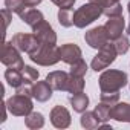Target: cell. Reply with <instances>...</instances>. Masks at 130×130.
Instances as JSON below:
<instances>
[{
    "mask_svg": "<svg viewBox=\"0 0 130 130\" xmlns=\"http://www.w3.org/2000/svg\"><path fill=\"white\" fill-rule=\"evenodd\" d=\"M128 78L127 74L118 69H109L106 72L101 74L98 84L101 92H119L125 84H127Z\"/></svg>",
    "mask_w": 130,
    "mask_h": 130,
    "instance_id": "cell-1",
    "label": "cell"
},
{
    "mask_svg": "<svg viewBox=\"0 0 130 130\" xmlns=\"http://www.w3.org/2000/svg\"><path fill=\"white\" fill-rule=\"evenodd\" d=\"M103 15V8L96 3H86L74 12V25L77 28H86Z\"/></svg>",
    "mask_w": 130,
    "mask_h": 130,
    "instance_id": "cell-2",
    "label": "cell"
},
{
    "mask_svg": "<svg viewBox=\"0 0 130 130\" xmlns=\"http://www.w3.org/2000/svg\"><path fill=\"white\" fill-rule=\"evenodd\" d=\"M29 58L40 66H54L61 60L60 47H57L55 44H40L38 49L29 55Z\"/></svg>",
    "mask_w": 130,
    "mask_h": 130,
    "instance_id": "cell-3",
    "label": "cell"
},
{
    "mask_svg": "<svg viewBox=\"0 0 130 130\" xmlns=\"http://www.w3.org/2000/svg\"><path fill=\"white\" fill-rule=\"evenodd\" d=\"M32 109H34V104L31 96L28 95L15 93L6 100V110L14 116H28L32 112Z\"/></svg>",
    "mask_w": 130,
    "mask_h": 130,
    "instance_id": "cell-4",
    "label": "cell"
},
{
    "mask_svg": "<svg viewBox=\"0 0 130 130\" xmlns=\"http://www.w3.org/2000/svg\"><path fill=\"white\" fill-rule=\"evenodd\" d=\"M116 55H118V52L115 49V44L109 41L106 46H103L101 49H98V54L93 57L90 66H92V69L95 72H100V71H103V69H106V68L110 66V64L116 60Z\"/></svg>",
    "mask_w": 130,
    "mask_h": 130,
    "instance_id": "cell-5",
    "label": "cell"
},
{
    "mask_svg": "<svg viewBox=\"0 0 130 130\" xmlns=\"http://www.w3.org/2000/svg\"><path fill=\"white\" fill-rule=\"evenodd\" d=\"M0 61H2L5 66L12 68V69L22 71V69L25 68V63H23V58H22V55H20V51H19L11 41H5V43H3Z\"/></svg>",
    "mask_w": 130,
    "mask_h": 130,
    "instance_id": "cell-6",
    "label": "cell"
},
{
    "mask_svg": "<svg viewBox=\"0 0 130 130\" xmlns=\"http://www.w3.org/2000/svg\"><path fill=\"white\" fill-rule=\"evenodd\" d=\"M11 43L20 51V52H26L28 55H31L32 52H35L38 49V46L41 44L38 41V38L32 34H25V32H19L11 38Z\"/></svg>",
    "mask_w": 130,
    "mask_h": 130,
    "instance_id": "cell-7",
    "label": "cell"
},
{
    "mask_svg": "<svg viewBox=\"0 0 130 130\" xmlns=\"http://www.w3.org/2000/svg\"><path fill=\"white\" fill-rule=\"evenodd\" d=\"M84 40L93 49H101L103 46H106L110 41L109 34L106 31V26H96V28L89 29L84 35Z\"/></svg>",
    "mask_w": 130,
    "mask_h": 130,
    "instance_id": "cell-8",
    "label": "cell"
},
{
    "mask_svg": "<svg viewBox=\"0 0 130 130\" xmlns=\"http://www.w3.org/2000/svg\"><path fill=\"white\" fill-rule=\"evenodd\" d=\"M32 32H34V35L38 38V41L41 44H57V34H55L54 28L46 20H43L41 23L34 26Z\"/></svg>",
    "mask_w": 130,
    "mask_h": 130,
    "instance_id": "cell-9",
    "label": "cell"
},
{
    "mask_svg": "<svg viewBox=\"0 0 130 130\" xmlns=\"http://www.w3.org/2000/svg\"><path fill=\"white\" fill-rule=\"evenodd\" d=\"M71 113L66 107L55 106L51 110V122L55 128H68L71 125Z\"/></svg>",
    "mask_w": 130,
    "mask_h": 130,
    "instance_id": "cell-10",
    "label": "cell"
},
{
    "mask_svg": "<svg viewBox=\"0 0 130 130\" xmlns=\"http://www.w3.org/2000/svg\"><path fill=\"white\" fill-rule=\"evenodd\" d=\"M60 58L66 64H74V63H77L78 60L83 58V52L77 44L66 43V44H63L60 47Z\"/></svg>",
    "mask_w": 130,
    "mask_h": 130,
    "instance_id": "cell-11",
    "label": "cell"
},
{
    "mask_svg": "<svg viewBox=\"0 0 130 130\" xmlns=\"http://www.w3.org/2000/svg\"><path fill=\"white\" fill-rule=\"evenodd\" d=\"M106 31L109 34V38L113 41L116 38H119L124 32L125 28V20L122 15H116V17H109V20L106 22Z\"/></svg>",
    "mask_w": 130,
    "mask_h": 130,
    "instance_id": "cell-12",
    "label": "cell"
},
{
    "mask_svg": "<svg viewBox=\"0 0 130 130\" xmlns=\"http://www.w3.org/2000/svg\"><path fill=\"white\" fill-rule=\"evenodd\" d=\"M69 75L64 71H54L49 72L46 77V81L51 84L54 90H68V83H69Z\"/></svg>",
    "mask_w": 130,
    "mask_h": 130,
    "instance_id": "cell-13",
    "label": "cell"
},
{
    "mask_svg": "<svg viewBox=\"0 0 130 130\" xmlns=\"http://www.w3.org/2000/svg\"><path fill=\"white\" fill-rule=\"evenodd\" d=\"M52 87L51 84L44 80V81H35L32 84V98H35L38 103H46L51 100L52 96Z\"/></svg>",
    "mask_w": 130,
    "mask_h": 130,
    "instance_id": "cell-14",
    "label": "cell"
},
{
    "mask_svg": "<svg viewBox=\"0 0 130 130\" xmlns=\"http://www.w3.org/2000/svg\"><path fill=\"white\" fill-rule=\"evenodd\" d=\"M92 3H96L103 8V14L107 17H116L122 15V6L119 0H89Z\"/></svg>",
    "mask_w": 130,
    "mask_h": 130,
    "instance_id": "cell-15",
    "label": "cell"
},
{
    "mask_svg": "<svg viewBox=\"0 0 130 130\" xmlns=\"http://www.w3.org/2000/svg\"><path fill=\"white\" fill-rule=\"evenodd\" d=\"M19 17H20V20H22L23 23H26V25L31 26V28L37 26L38 23H41V22L44 20L43 12L38 11V9H35V8H26L23 12L19 14Z\"/></svg>",
    "mask_w": 130,
    "mask_h": 130,
    "instance_id": "cell-16",
    "label": "cell"
},
{
    "mask_svg": "<svg viewBox=\"0 0 130 130\" xmlns=\"http://www.w3.org/2000/svg\"><path fill=\"white\" fill-rule=\"evenodd\" d=\"M110 116L118 122H130V104L118 101L115 106H112Z\"/></svg>",
    "mask_w": 130,
    "mask_h": 130,
    "instance_id": "cell-17",
    "label": "cell"
},
{
    "mask_svg": "<svg viewBox=\"0 0 130 130\" xmlns=\"http://www.w3.org/2000/svg\"><path fill=\"white\" fill-rule=\"evenodd\" d=\"M69 103H71L74 112H77V113H83V112L87 110V106H89V96H87L86 93L80 92V93L72 95V96L69 98Z\"/></svg>",
    "mask_w": 130,
    "mask_h": 130,
    "instance_id": "cell-18",
    "label": "cell"
},
{
    "mask_svg": "<svg viewBox=\"0 0 130 130\" xmlns=\"http://www.w3.org/2000/svg\"><path fill=\"white\" fill-rule=\"evenodd\" d=\"M5 80L8 81V84L14 89L20 87L22 84H25V80H23V74L22 71L19 69H12V68H8L6 72H5Z\"/></svg>",
    "mask_w": 130,
    "mask_h": 130,
    "instance_id": "cell-19",
    "label": "cell"
},
{
    "mask_svg": "<svg viewBox=\"0 0 130 130\" xmlns=\"http://www.w3.org/2000/svg\"><path fill=\"white\" fill-rule=\"evenodd\" d=\"M80 122H81V125L84 127V128H96V127H100V124H101V121H100V118L96 116V113H95V110L93 112H83L81 113V118H80Z\"/></svg>",
    "mask_w": 130,
    "mask_h": 130,
    "instance_id": "cell-20",
    "label": "cell"
},
{
    "mask_svg": "<svg viewBox=\"0 0 130 130\" xmlns=\"http://www.w3.org/2000/svg\"><path fill=\"white\" fill-rule=\"evenodd\" d=\"M25 125L32 130L41 128L44 125V116L40 112H31L28 116H25Z\"/></svg>",
    "mask_w": 130,
    "mask_h": 130,
    "instance_id": "cell-21",
    "label": "cell"
},
{
    "mask_svg": "<svg viewBox=\"0 0 130 130\" xmlns=\"http://www.w3.org/2000/svg\"><path fill=\"white\" fill-rule=\"evenodd\" d=\"M84 77H75V75H69V83H68V90L69 93L75 95L84 90Z\"/></svg>",
    "mask_w": 130,
    "mask_h": 130,
    "instance_id": "cell-22",
    "label": "cell"
},
{
    "mask_svg": "<svg viewBox=\"0 0 130 130\" xmlns=\"http://www.w3.org/2000/svg\"><path fill=\"white\" fill-rule=\"evenodd\" d=\"M110 112H112V106H110V104H106V103L100 101V104L95 106V113H96V116L100 118L101 124H103V122H107V121L112 118V116H110Z\"/></svg>",
    "mask_w": 130,
    "mask_h": 130,
    "instance_id": "cell-23",
    "label": "cell"
},
{
    "mask_svg": "<svg viewBox=\"0 0 130 130\" xmlns=\"http://www.w3.org/2000/svg\"><path fill=\"white\" fill-rule=\"evenodd\" d=\"M58 22L63 28H71L74 25V11L69 9H60L58 11Z\"/></svg>",
    "mask_w": 130,
    "mask_h": 130,
    "instance_id": "cell-24",
    "label": "cell"
},
{
    "mask_svg": "<svg viewBox=\"0 0 130 130\" xmlns=\"http://www.w3.org/2000/svg\"><path fill=\"white\" fill-rule=\"evenodd\" d=\"M22 74H23V80H25L26 84H34L38 80V75H40L37 69H34L32 66H26V64L22 69Z\"/></svg>",
    "mask_w": 130,
    "mask_h": 130,
    "instance_id": "cell-25",
    "label": "cell"
},
{
    "mask_svg": "<svg viewBox=\"0 0 130 130\" xmlns=\"http://www.w3.org/2000/svg\"><path fill=\"white\" fill-rule=\"evenodd\" d=\"M86 72H87V64H86V61H84L83 58L78 60L77 63L71 64V71H69L71 75H75V77H84Z\"/></svg>",
    "mask_w": 130,
    "mask_h": 130,
    "instance_id": "cell-26",
    "label": "cell"
},
{
    "mask_svg": "<svg viewBox=\"0 0 130 130\" xmlns=\"http://www.w3.org/2000/svg\"><path fill=\"white\" fill-rule=\"evenodd\" d=\"M5 6L11 12H15V14H20V12H23L26 9L25 0H5Z\"/></svg>",
    "mask_w": 130,
    "mask_h": 130,
    "instance_id": "cell-27",
    "label": "cell"
},
{
    "mask_svg": "<svg viewBox=\"0 0 130 130\" xmlns=\"http://www.w3.org/2000/svg\"><path fill=\"white\" fill-rule=\"evenodd\" d=\"M113 44H115V49H116L118 55H124V54L128 51V47H130L128 38H127V37H124V35H121L119 38L113 40Z\"/></svg>",
    "mask_w": 130,
    "mask_h": 130,
    "instance_id": "cell-28",
    "label": "cell"
},
{
    "mask_svg": "<svg viewBox=\"0 0 130 130\" xmlns=\"http://www.w3.org/2000/svg\"><path fill=\"white\" fill-rule=\"evenodd\" d=\"M100 101H103L106 104H110V106H115L119 101V92H101Z\"/></svg>",
    "mask_w": 130,
    "mask_h": 130,
    "instance_id": "cell-29",
    "label": "cell"
},
{
    "mask_svg": "<svg viewBox=\"0 0 130 130\" xmlns=\"http://www.w3.org/2000/svg\"><path fill=\"white\" fill-rule=\"evenodd\" d=\"M60 9H69L75 5V0H52Z\"/></svg>",
    "mask_w": 130,
    "mask_h": 130,
    "instance_id": "cell-30",
    "label": "cell"
},
{
    "mask_svg": "<svg viewBox=\"0 0 130 130\" xmlns=\"http://www.w3.org/2000/svg\"><path fill=\"white\" fill-rule=\"evenodd\" d=\"M15 93H22V95H28V96H32V84H22L20 87L15 89Z\"/></svg>",
    "mask_w": 130,
    "mask_h": 130,
    "instance_id": "cell-31",
    "label": "cell"
},
{
    "mask_svg": "<svg viewBox=\"0 0 130 130\" xmlns=\"http://www.w3.org/2000/svg\"><path fill=\"white\" fill-rule=\"evenodd\" d=\"M2 15H3V19H5V31H6L8 26H9V22H11V19H12V12H11L8 8H5V9H2Z\"/></svg>",
    "mask_w": 130,
    "mask_h": 130,
    "instance_id": "cell-32",
    "label": "cell"
},
{
    "mask_svg": "<svg viewBox=\"0 0 130 130\" xmlns=\"http://www.w3.org/2000/svg\"><path fill=\"white\" fill-rule=\"evenodd\" d=\"M41 3V0H25V5L26 8H35L37 5Z\"/></svg>",
    "mask_w": 130,
    "mask_h": 130,
    "instance_id": "cell-33",
    "label": "cell"
},
{
    "mask_svg": "<svg viewBox=\"0 0 130 130\" xmlns=\"http://www.w3.org/2000/svg\"><path fill=\"white\" fill-rule=\"evenodd\" d=\"M127 34L130 35V23H128V26H127Z\"/></svg>",
    "mask_w": 130,
    "mask_h": 130,
    "instance_id": "cell-34",
    "label": "cell"
},
{
    "mask_svg": "<svg viewBox=\"0 0 130 130\" xmlns=\"http://www.w3.org/2000/svg\"><path fill=\"white\" fill-rule=\"evenodd\" d=\"M127 9H128V14H130V2H128V5H127Z\"/></svg>",
    "mask_w": 130,
    "mask_h": 130,
    "instance_id": "cell-35",
    "label": "cell"
}]
</instances>
